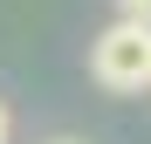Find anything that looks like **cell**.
I'll use <instances>...</instances> for the list:
<instances>
[{
  "mask_svg": "<svg viewBox=\"0 0 151 144\" xmlns=\"http://www.w3.org/2000/svg\"><path fill=\"white\" fill-rule=\"evenodd\" d=\"M89 76L103 82L110 96L151 89V28H144V21H110V28L89 41Z\"/></svg>",
  "mask_w": 151,
  "mask_h": 144,
  "instance_id": "cell-1",
  "label": "cell"
},
{
  "mask_svg": "<svg viewBox=\"0 0 151 144\" xmlns=\"http://www.w3.org/2000/svg\"><path fill=\"white\" fill-rule=\"evenodd\" d=\"M117 7H124V21H144L151 28V0H117Z\"/></svg>",
  "mask_w": 151,
  "mask_h": 144,
  "instance_id": "cell-2",
  "label": "cell"
},
{
  "mask_svg": "<svg viewBox=\"0 0 151 144\" xmlns=\"http://www.w3.org/2000/svg\"><path fill=\"white\" fill-rule=\"evenodd\" d=\"M7 130H14V117H7V103H0V144H7Z\"/></svg>",
  "mask_w": 151,
  "mask_h": 144,
  "instance_id": "cell-3",
  "label": "cell"
},
{
  "mask_svg": "<svg viewBox=\"0 0 151 144\" xmlns=\"http://www.w3.org/2000/svg\"><path fill=\"white\" fill-rule=\"evenodd\" d=\"M62 144H69V137H62Z\"/></svg>",
  "mask_w": 151,
  "mask_h": 144,
  "instance_id": "cell-4",
  "label": "cell"
}]
</instances>
